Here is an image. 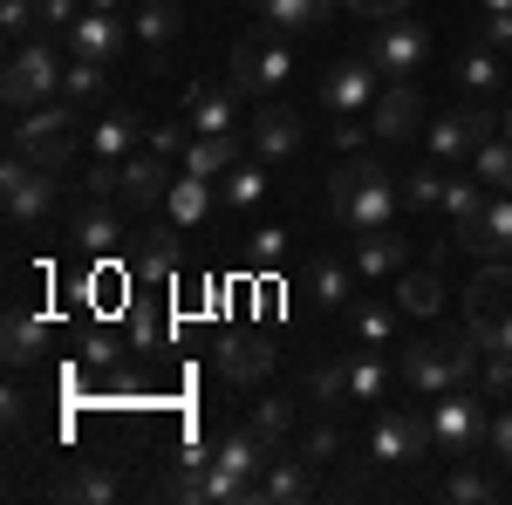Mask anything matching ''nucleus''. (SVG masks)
Listing matches in <instances>:
<instances>
[{
	"mask_svg": "<svg viewBox=\"0 0 512 505\" xmlns=\"http://www.w3.org/2000/svg\"><path fill=\"white\" fill-rule=\"evenodd\" d=\"M403 192H396V178L376 164V157H342L335 171H328V212L349 226V233H376V226H390Z\"/></svg>",
	"mask_w": 512,
	"mask_h": 505,
	"instance_id": "1",
	"label": "nucleus"
},
{
	"mask_svg": "<svg viewBox=\"0 0 512 505\" xmlns=\"http://www.w3.org/2000/svg\"><path fill=\"white\" fill-rule=\"evenodd\" d=\"M76 110L82 103H35V110H21L14 130H7V151H21L41 171H62L76 157V130H82Z\"/></svg>",
	"mask_w": 512,
	"mask_h": 505,
	"instance_id": "2",
	"label": "nucleus"
},
{
	"mask_svg": "<svg viewBox=\"0 0 512 505\" xmlns=\"http://www.w3.org/2000/svg\"><path fill=\"white\" fill-rule=\"evenodd\" d=\"M376 76H383L376 62H335V69H328V82H321V110H328L335 137H342L349 151L369 137V110H376V96H383V89H376Z\"/></svg>",
	"mask_w": 512,
	"mask_h": 505,
	"instance_id": "3",
	"label": "nucleus"
},
{
	"mask_svg": "<svg viewBox=\"0 0 512 505\" xmlns=\"http://www.w3.org/2000/svg\"><path fill=\"white\" fill-rule=\"evenodd\" d=\"M62 76H69V62H62L48 41H21V48H14V62H7V76H0V103L21 117V110L48 103V96L62 89Z\"/></svg>",
	"mask_w": 512,
	"mask_h": 505,
	"instance_id": "4",
	"label": "nucleus"
},
{
	"mask_svg": "<svg viewBox=\"0 0 512 505\" xmlns=\"http://www.w3.org/2000/svg\"><path fill=\"white\" fill-rule=\"evenodd\" d=\"M294 76V48H287V35H246L233 48V89L239 96H274L280 82Z\"/></svg>",
	"mask_w": 512,
	"mask_h": 505,
	"instance_id": "5",
	"label": "nucleus"
},
{
	"mask_svg": "<svg viewBox=\"0 0 512 505\" xmlns=\"http://www.w3.org/2000/svg\"><path fill=\"white\" fill-rule=\"evenodd\" d=\"M512 321V267L506 260H485L465 287V328L478 335V349H492V335Z\"/></svg>",
	"mask_w": 512,
	"mask_h": 505,
	"instance_id": "6",
	"label": "nucleus"
},
{
	"mask_svg": "<svg viewBox=\"0 0 512 505\" xmlns=\"http://www.w3.org/2000/svg\"><path fill=\"white\" fill-rule=\"evenodd\" d=\"M0 198H7V219L14 226H41L55 212V171H41L21 151H7V164H0Z\"/></svg>",
	"mask_w": 512,
	"mask_h": 505,
	"instance_id": "7",
	"label": "nucleus"
},
{
	"mask_svg": "<svg viewBox=\"0 0 512 505\" xmlns=\"http://www.w3.org/2000/svg\"><path fill=\"white\" fill-rule=\"evenodd\" d=\"M396 376L417 389V396L465 389V383H458V355H451V335H431V342H410V349H396Z\"/></svg>",
	"mask_w": 512,
	"mask_h": 505,
	"instance_id": "8",
	"label": "nucleus"
},
{
	"mask_svg": "<svg viewBox=\"0 0 512 505\" xmlns=\"http://www.w3.org/2000/svg\"><path fill=\"white\" fill-rule=\"evenodd\" d=\"M424 451H437V444H431V417H417V410H390L369 430V458L376 465H417Z\"/></svg>",
	"mask_w": 512,
	"mask_h": 505,
	"instance_id": "9",
	"label": "nucleus"
},
{
	"mask_svg": "<svg viewBox=\"0 0 512 505\" xmlns=\"http://www.w3.org/2000/svg\"><path fill=\"white\" fill-rule=\"evenodd\" d=\"M451 246H472L478 260H506L512 253V192L485 198L472 219H458V226H451Z\"/></svg>",
	"mask_w": 512,
	"mask_h": 505,
	"instance_id": "10",
	"label": "nucleus"
},
{
	"mask_svg": "<svg viewBox=\"0 0 512 505\" xmlns=\"http://www.w3.org/2000/svg\"><path fill=\"white\" fill-rule=\"evenodd\" d=\"M178 185V171H171V157L144 151V157H123V178H117V205L123 212H158L164 198Z\"/></svg>",
	"mask_w": 512,
	"mask_h": 505,
	"instance_id": "11",
	"label": "nucleus"
},
{
	"mask_svg": "<svg viewBox=\"0 0 512 505\" xmlns=\"http://www.w3.org/2000/svg\"><path fill=\"white\" fill-rule=\"evenodd\" d=\"M424 48H431V41H424V28H417V21H403V14H390V21L376 28L369 62H376L390 82H403V76H417V69H424Z\"/></svg>",
	"mask_w": 512,
	"mask_h": 505,
	"instance_id": "12",
	"label": "nucleus"
},
{
	"mask_svg": "<svg viewBox=\"0 0 512 505\" xmlns=\"http://www.w3.org/2000/svg\"><path fill=\"white\" fill-rule=\"evenodd\" d=\"M431 444L444 451V458H465L478 444V396L472 389H444L431 410Z\"/></svg>",
	"mask_w": 512,
	"mask_h": 505,
	"instance_id": "13",
	"label": "nucleus"
},
{
	"mask_svg": "<svg viewBox=\"0 0 512 505\" xmlns=\"http://www.w3.org/2000/svg\"><path fill=\"white\" fill-rule=\"evenodd\" d=\"M219 376L226 383H267L274 376V342H267V328H233L226 342H219Z\"/></svg>",
	"mask_w": 512,
	"mask_h": 505,
	"instance_id": "14",
	"label": "nucleus"
},
{
	"mask_svg": "<svg viewBox=\"0 0 512 505\" xmlns=\"http://www.w3.org/2000/svg\"><path fill=\"white\" fill-rule=\"evenodd\" d=\"M123 41H130V21L103 14V7H82V21L69 28V55H89V62H117Z\"/></svg>",
	"mask_w": 512,
	"mask_h": 505,
	"instance_id": "15",
	"label": "nucleus"
},
{
	"mask_svg": "<svg viewBox=\"0 0 512 505\" xmlns=\"http://www.w3.org/2000/svg\"><path fill=\"white\" fill-rule=\"evenodd\" d=\"M246 137H253V157H260V164H287V157L301 151V117H294L287 103H267Z\"/></svg>",
	"mask_w": 512,
	"mask_h": 505,
	"instance_id": "16",
	"label": "nucleus"
},
{
	"mask_svg": "<svg viewBox=\"0 0 512 505\" xmlns=\"http://www.w3.org/2000/svg\"><path fill=\"white\" fill-rule=\"evenodd\" d=\"M185 117H192L198 137L239 130V89H219V82H192V89H185Z\"/></svg>",
	"mask_w": 512,
	"mask_h": 505,
	"instance_id": "17",
	"label": "nucleus"
},
{
	"mask_svg": "<svg viewBox=\"0 0 512 505\" xmlns=\"http://www.w3.org/2000/svg\"><path fill=\"white\" fill-rule=\"evenodd\" d=\"M417 123H424V103H417V89H410V82H390V89H383V96H376V110H369V130H376V137H410V130H417Z\"/></svg>",
	"mask_w": 512,
	"mask_h": 505,
	"instance_id": "18",
	"label": "nucleus"
},
{
	"mask_svg": "<svg viewBox=\"0 0 512 505\" xmlns=\"http://www.w3.org/2000/svg\"><path fill=\"white\" fill-rule=\"evenodd\" d=\"M362 246H355V273L362 280H390V273L410 267V239H396L390 226H376V233H355Z\"/></svg>",
	"mask_w": 512,
	"mask_h": 505,
	"instance_id": "19",
	"label": "nucleus"
},
{
	"mask_svg": "<svg viewBox=\"0 0 512 505\" xmlns=\"http://www.w3.org/2000/svg\"><path fill=\"white\" fill-rule=\"evenodd\" d=\"M212 465H226V471H239V478H267V465H274V451L253 437V424H239V430H226L212 451H205Z\"/></svg>",
	"mask_w": 512,
	"mask_h": 505,
	"instance_id": "20",
	"label": "nucleus"
},
{
	"mask_svg": "<svg viewBox=\"0 0 512 505\" xmlns=\"http://www.w3.org/2000/svg\"><path fill=\"white\" fill-rule=\"evenodd\" d=\"M315 492V465L294 451V458H274L267 465V478H260V505H301Z\"/></svg>",
	"mask_w": 512,
	"mask_h": 505,
	"instance_id": "21",
	"label": "nucleus"
},
{
	"mask_svg": "<svg viewBox=\"0 0 512 505\" xmlns=\"http://www.w3.org/2000/svg\"><path fill=\"white\" fill-rule=\"evenodd\" d=\"M328 7L335 0H253L260 28H274V35H308L315 21H328Z\"/></svg>",
	"mask_w": 512,
	"mask_h": 505,
	"instance_id": "22",
	"label": "nucleus"
},
{
	"mask_svg": "<svg viewBox=\"0 0 512 505\" xmlns=\"http://www.w3.org/2000/svg\"><path fill=\"white\" fill-rule=\"evenodd\" d=\"M396 308H403V314H424V321L444 308V280H437V260L396 273Z\"/></svg>",
	"mask_w": 512,
	"mask_h": 505,
	"instance_id": "23",
	"label": "nucleus"
},
{
	"mask_svg": "<svg viewBox=\"0 0 512 505\" xmlns=\"http://www.w3.org/2000/svg\"><path fill=\"white\" fill-rule=\"evenodd\" d=\"M239 151H246L239 130H219V137H192V151L178 157V164H185L192 178H226V171L239 164Z\"/></svg>",
	"mask_w": 512,
	"mask_h": 505,
	"instance_id": "24",
	"label": "nucleus"
},
{
	"mask_svg": "<svg viewBox=\"0 0 512 505\" xmlns=\"http://www.w3.org/2000/svg\"><path fill=\"white\" fill-rule=\"evenodd\" d=\"M123 328H130V349H171V314H164L158 294H137Z\"/></svg>",
	"mask_w": 512,
	"mask_h": 505,
	"instance_id": "25",
	"label": "nucleus"
},
{
	"mask_svg": "<svg viewBox=\"0 0 512 505\" xmlns=\"http://www.w3.org/2000/svg\"><path fill=\"white\" fill-rule=\"evenodd\" d=\"M76 246H82V253H96V260H110V253L123 246V226H117V212L89 198V205H82V219H76Z\"/></svg>",
	"mask_w": 512,
	"mask_h": 505,
	"instance_id": "26",
	"label": "nucleus"
},
{
	"mask_svg": "<svg viewBox=\"0 0 512 505\" xmlns=\"http://www.w3.org/2000/svg\"><path fill=\"white\" fill-rule=\"evenodd\" d=\"M171 273H178V226H158V233L137 246V280L144 287H164Z\"/></svg>",
	"mask_w": 512,
	"mask_h": 505,
	"instance_id": "27",
	"label": "nucleus"
},
{
	"mask_svg": "<svg viewBox=\"0 0 512 505\" xmlns=\"http://www.w3.org/2000/svg\"><path fill=\"white\" fill-rule=\"evenodd\" d=\"M178 28H185L178 0H137V21H130V35L144 41V48H164V41H178Z\"/></svg>",
	"mask_w": 512,
	"mask_h": 505,
	"instance_id": "28",
	"label": "nucleus"
},
{
	"mask_svg": "<svg viewBox=\"0 0 512 505\" xmlns=\"http://www.w3.org/2000/svg\"><path fill=\"white\" fill-rule=\"evenodd\" d=\"M355 287V267H342L335 253H321L315 267H308V294H315V308H342Z\"/></svg>",
	"mask_w": 512,
	"mask_h": 505,
	"instance_id": "29",
	"label": "nucleus"
},
{
	"mask_svg": "<svg viewBox=\"0 0 512 505\" xmlns=\"http://www.w3.org/2000/svg\"><path fill=\"white\" fill-rule=\"evenodd\" d=\"M137 137H151L137 110H110V117H96V157H130Z\"/></svg>",
	"mask_w": 512,
	"mask_h": 505,
	"instance_id": "30",
	"label": "nucleus"
},
{
	"mask_svg": "<svg viewBox=\"0 0 512 505\" xmlns=\"http://www.w3.org/2000/svg\"><path fill=\"white\" fill-rule=\"evenodd\" d=\"M424 144H431V157H472L485 137L472 130V117H465V110H451V117L431 123V137H424Z\"/></svg>",
	"mask_w": 512,
	"mask_h": 505,
	"instance_id": "31",
	"label": "nucleus"
},
{
	"mask_svg": "<svg viewBox=\"0 0 512 505\" xmlns=\"http://www.w3.org/2000/svg\"><path fill=\"white\" fill-rule=\"evenodd\" d=\"M205 205H212V178H192V171H178V185H171V198H164L171 226H198V219H205Z\"/></svg>",
	"mask_w": 512,
	"mask_h": 505,
	"instance_id": "32",
	"label": "nucleus"
},
{
	"mask_svg": "<svg viewBox=\"0 0 512 505\" xmlns=\"http://www.w3.org/2000/svg\"><path fill=\"white\" fill-rule=\"evenodd\" d=\"M472 178L478 185H499V192H512V137L499 130V137H485L472 151Z\"/></svg>",
	"mask_w": 512,
	"mask_h": 505,
	"instance_id": "33",
	"label": "nucleus"
},
{
	"mask_svg": "<svg viewBox=\"0 0 512 505\" xmlns=\"http://www.w3.org/2000/svg\"><path fill=\"white\" fill-rule=\"evenodd\" d=\"M349 396L355 403H383L390 396V362L369 349V355H349Z\"/></svg>",
	"mask_w": 512,
	"mask_h": 505,
	"instance_id": "34",
	"label": "nucleus"
},
{
	"mask_svg": "<svg viewBox=\"0 0 512 505\" xmlns=\"http://www.w3.org/2000/svg\"><path fill=\"white\" fill-rule=\"evenodd\" d=\"M123 485H117V471H69V478H55V499H89V505H110Z\"/></svg>",
	"mask_w": 512,
	"mask_h": 505,
	"instance_id": "35",
	"label": "nucleus"
},
{
	"mask_svg": "<svg viewBox=\"0 0 512 505\" xmlns=\"http://www.w3.org/2000/svg\"><path fill=\"white\" fill-rule=\"evenodd\" d=\"M41 342H48V321H35V314H7V362H14V369H28V362H35L41 355Z\"/></svg>",
	"mask_w": 512,
	"mask_h": 505,
	"instance_id": "36",
	"label": "nucleus"
},
{
	"mask_svg": "<svg viewBox=\"0 0 512 505\" xmlns=\"http://www.w3.org/2000/svg\"><path fill=\"white\" fill-rule=\"evenodd\" d=\"M246 424H253V437H260L267 451H280V444H287V430H294V403H280V396H260Z\"/></svg>",
	"mask_w": 512,
	"mask_h": 505,
	"instance_id": "37",
	"label": "nucleus"
},
{
	"mask_svg": "<svg viewBox=\"0 0 512 505\" xmlns=\"http://www.w3.org/2000/svg\"><path fill=\"white\" fill-rule=\"evenodd\" d=\"M103 82H110V62L76 55V62H69V76H62V96H69V103H96V96H103Z\"/></svg>",
	"mask_w": 512,
	"mask_h": 505,
	"instance_id": "38",
	"label": "nucleus"
},
{
	"mask_svg": "<svg viewBox=\"0 0 512 505\" xmlns=\"http://www.w3.org/2000/svg\"><path fill=\"white\" fill-rule=\"evenodd\" d=\"M260 198H267V164H246V157H239L233 171H226V205L246 212V205H260Z\"/></svg>",
	"mask_w": 512,
	"mask_h": 505,
	"instance_id": "39",
	"label": "nucleus"
},
{
	"mask_svg": "<svg viewBox=\"0 0 512 505\" xmlns=\"http://www.w3.org/2000/svg\"><path fill=\"white\" fill-rule=\"evenodd\" d=\"M396 314L403 308H390V301H362V308H355V335H362L369 349H383V342L396 335Z\"/></svg>",
	"mask_w": 512,
	"mask_h": 505,
	"instance_id": "40",
	"label": "nucleus"
},
{
	"mask_svg": "<svg viewBox=\"0 0 512 505\" xmlns=\"http://www.w3.org/2000/svg\"><path fill=\"white\" fill-rule=\"evenodd\" d=\"M308 396H315V403H342V396H349V355L315 362V369H308Z\"/></svg>",
	"mask_w": 512,
	"mask_h": 505,
	"instance_id": "41",
	"label": "nucleus"
},
{
	"mask_svg": "<svg viewBox=\"0 0 512 505\" xmlns=\"http://www.w3.org/2000/svg\"><path fill=\"white\" fill-rule=\"evenodd\" d=\"M458 82H465L472 96H492V89H499V48H485V41H478V55H465Z\"/></svg>",
	"mask_w": 512,
	"mask_h": 505,
	"instance_id": "42",
	"label": "nucleus"
},
{
	"mask_svg": "<svg viewBox=\"0 0 512 505\" xmlns=\"http://www.w3.org/2000/svg\"><path fill=\"white\" fill-rule=\"evenodd\" d=\"M35 28H41V0H0V35L14 41V48L35 35Z\"/></svg>",
	"mask_w": 512,
	"mask_h": 505,
	"instance_id": "43",
	"label": "nucleus"
},
{
	"mask_svg": "<svg viewBox=\"0 0 512 505\" xmlns=\"http://www.w3.org/2000/svg\"><path fill=\"white\" fill-rule=\"evenodd\" d=\"M403 205H417V212H424V205H444V171H437V164H417V171L403 178Z\"/></svg>",
	"mask_w": 512,
	"mask_h": 505,
	"instance_id": "44",
	"label": "nucleus"
},
{
	"mask_svg": "<svg viewBox=\"0 0 512 505\" xmlns=\"http://www.w3.org/2000/svg\"><path fill=\"white\" fill-rule=\"evenodd\" d=\"M478 205H485V185H478V178H444V212H451V226L472 219Z\"/></svg>",
	"mask_w": 512,
	"mask_h": 505,
	"instance_id": "45",
	"label": "nucleus"
},
{
	"mask_svg": "<svg viewBox=\"0 0 512 505\" xmlns=\"http://www.w3.org/2000/svg\"><path fill=\"white\" fill-rule=\"evenodd\" d=\"M192 137H198V130H192V117L151 123V151H158V157H185V151H192Z\"/></svg>",
	"mask_w": 512,
	"mask_h": 505,
	"instance_id": "46",
	"label": "nucleus"
},
{
	"mask_svg": "<svg viewBox=\"0 0 512 505\" xmlns=\"http://www.w3.org/2000/svg\"><path fill=\"white\" fill-rule=\"evenodd\" d=\"M294 451H301L308 465H321V458H335V451H342V430H335V424H308V430H301V444H294Z\"/></svg>",
	"mask_w": 512,
	"mask_h": 505,
	"instance_id": "47",
	"label": "nucleus"
},
{
	"mask_svg": "<svg viewBox=\"0 0 512 505\" xmlns=\"http://www.w3.org/2000/svg\"><path fill=\"white\" fill-rule=\"evenodd\" d=\"M478 389L485 396H499V403H512V355H485V369H478Z\"/></svg>",
	"mask_w": 512,
	"mask_h": 505,
	"instance_id": "48",
	"label": "nucleus"
},
{
	"mask_svg": "<svg viewBox=\"0 0 512 505\" xmlns=\"http://www.w3.org/2000/svg\"><path fill=\"white\" fill-rule=\"evenodd\" d=\"M444 499H458V505H485V499H492V478H485V471H451Z\"/></svg>",
	"mask_w": 512,
	"mask_h": 505,
	"instance_id": "49",
	"label": "nucleus"
},
{
	"mask_svg": "<svg viewBox=\"0 0 512 505\" xmlns=\"http://www.w3.org/2000/svg\"><path fill=\"white\" fill-rule=\"evenodd\" d=\"M82 362H89V369H117V362H123V335H110V328H96V335L82 342Z\"/></svg>",
	"mask_w": 512,
	"mask_h": 505,
	"instance_id": "50",
	"label": "nucleus"
},
{
	"mask_svg": "<svg viewBox=\"0 0 512 505\" xmlns=\"http://www.w3.org/2000/svg\"><path fill=\"white\" fill-rule=\"evenodd\" d=\"M280 253H287V233H253L246 239V267H260V273H274Z\"/></svg>",
	"mask_w": 512,
	"mask_h": 505,
	"instance_id": "51",
	"label": "nucleus"
},
{
	"mask_svg": "<svg viewBox=\"0 0 512 505\" xmlns=\"http://www.w3.org/2000/svg\"><path fill=\"white\" fill-rule=\"evenodd\" d=\"M82 7H89V0H41V35H48V28L69 35V28L82 21Z\"/></svg>",
	"mask_w": 512,
	"mask_h": 505,
	"instance_id": "52",
	"label": "nucleus"
},
{
	"mask_svg": "<svg viewBox=\"0 0 512 505\" xmlns=\"http://www.w3.org/2000/svg\"><path fill=\"white\" fill-rule=\"evenodd\" d=\"M478 41L499 48V55H512V14H485V21H478Z\"/></svg>",
	"mask_w": 512,
	"mask_h": 505,
	"instance_id": "53",
	"label": "nucleus"
},
{
	"mask_svg": "<svg viewBox=\"0 0 512 505\" xmlns=\"http://www.w3.org/2000/svg\"><path fill=\"white\" fill-rule=\"evenodd\" d=\"M485 444H492V458H499V465H512V410H499V417L485 424Z\"/></svg>",
	"mask_w": 512,
	"mask_h": 505,
	"instance_id": "54",
	"label": "nucleus"
},
{
	"mask_svg": "<svg viewBox=\"0 0 512 505\" xmlns=\"http://www.w3.org/2000/svg\"><path fill=\"white\" fill-rule=\"evenodd\" d=\"M349 14H362V21H390V14H403L410 0H342Z\"/></svg>",
	"mask_w": 512,
	"mask_h": 505,
	"instance_id": "55",
	"label": "nucleus"
},
{
	"mask_svg": "<svg viewBox=\"0 0 512 505\" xmlns=\"http://www.w3.org/2000/svg\"><path fill=\"white\" fill-rule=\"evenodd\" d=\"M478 14H512V0H478Z\"/></svg>",
	"mask_w": 512,
	"mask_h": 505,
	"instance_id": "56",
	"label": "nucleus"
},
{
	"mask_svg": "<svg viewBox=\"0 0 512 505\" xmlns=\"http://www.w3.org/2000/svg\"><path fill=\"white\" fill-rule=\"evenodd\" d=\"M89 7H103V14H123V7H130V0H89Z\"/></svg>",
	"mask_w": 512,
	"mask_h": 505,
	"instance_id": "57",
	"label": "nucleus"
},
{
	"mask_svg": "<svg viewBox=\"0 0 512 505\" xmlns=\"http://www.w3.org/2000/svg\"><path fill=\"white\" fill-rule=\"evenodd\" d=\"M499 130H506V137H512V110H506V117H499Z\"/></svg>",
	"mask_w": 512,
	"mask_h": 505,
	"instance_id": "58",
	"label": "nucleus"
}]
</instances>
